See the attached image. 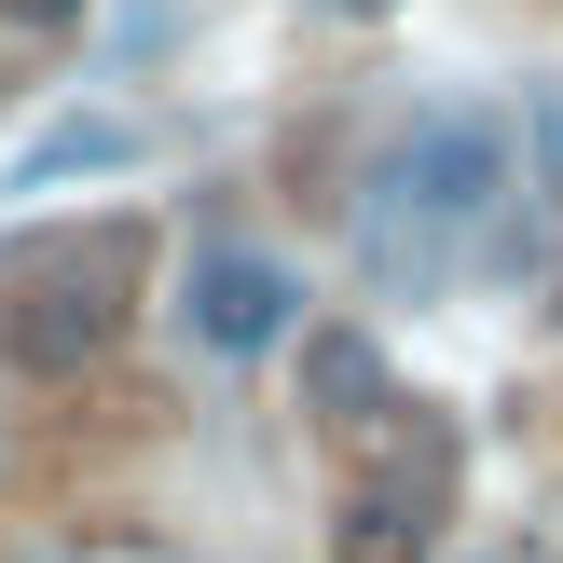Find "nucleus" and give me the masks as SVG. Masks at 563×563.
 Instances as JSON below:
<instances>
[{
	"label": "nucleus",
	"instance_id": "f257e3e1",
	"mask_svg": "<svg viewBox=\"0 0 563 563\" xmlns=\"http://www.w3.org/2000/svg\"><path fill=\"white\" fill-rule=\"evenodd\" d=\"M495 207H509V124H495V110L412 124L399 152H385V179L357 192V262H372V289H440Z\"/></svg>",
	"mask_w": 563,
	"mask_h": 563
},
{
	"label": "nucleus",
	"instance_id": "f03ea898",
	"mask_svg": "<svg viewBox=\"0 0 563 563\" xmlns=\"http://www.w3.org/2000/svg\"><path fill=\"white\" fill-rule=\"evenodd\" d=\"M124 302H137V234H124V220L0 247V357L42 372V385L97 372V357L124 344Z\"/></svg>",
	"mask_w": 563,
	"mask_h": 563
},
{
	"label": "nucleus",
	"instance_id": "0eeeda50",
	"mask_svg": "<svg viewBox=\"0 0 563 563\" xmlns=\"http://www.w3.org/2000/svg\"><path fill=\"white\" fill-rule=\"evenodd\" d=\"M55 563H179V550H152V537H82V550H55Z\"/></svg>",
	"mask_w": 563,
	"mask_h": 563
},
{
	"label": "nucleus",
	"instance_id": "6e6552de",
	"mask_svg": "<svg viewBox=\"0 0 563 563\" xmlns=\"http://www.w3.org/2000/svg\"><path fill=\"white\" fill-rule=\"evenodd\" d=\"M537 179H550V207H563V110H537Z\"/></svg>",
	"mask_w": 563,
	"mask_h": 563
},
{
	"label": "nucleus",
	"instance_id": "423d86ee",
	"mask_svg": "<svg viewBox=\"0 0 563 563\" xmlns=\"http://www.w3.org/2000/svg\"><path fill=\"white\" fill-rule=\"evenodd\" d=\"M124 152H137V137H124V124H97V110H82V124H42V137L14 152V192H42V179H82V165H124Z\"/></svg>",
	"mask_w": 563,
	"mask_h": 563
},
{
	"label": "nucleus",
	"instance_id": "9d476101",
	"mask_svg": "<svg viewBox=\"0 0 563 563\" xmlns=\"http://www.w3.org/2000/svg\"><path fill=\"white\" fill-rule=\"evenodd\" d=\"M537 563H563V495H550V509H537Z\"/></svg>",
	"mask_w": 563,
	"mask_h": 563
},
{
	"label": "nucleus",
	"instance_id": "20e7f679",
	"mask_svg": "<svg viewBox=\"0 0 563 563\" xmlns=\"http://www.w3.org/2000/svg\"><path fill=\"white\" fill-rule=\"evenodd\" d=\"M302 412H317V427H344V440H372L385 412V357H372V330H317V344H302Z\"/></svg>",
	"mask_w": 563,
	"mask_h": 563
},
{
	"label": "nucleus",
	"instance_id": "1a4fd4ad",
	"mask_svg": "<svg viewBox=\"0 0 563 563\" xmlns=\"http://www.w3.org/2000/svg\"><path fill=\"white\" fill-rule=\"evenodd\" d=\"M14 27H82V0H0Z\"/></svg>",
	"mask_w": 563,
	"mask_h": 563
},
{
	"label": "nucleus",
	"instance_id": "7ed1b4c3",
	"mask_svg": "<svg viewBox=\"0 0 563 563\" xmlns=\"http://www.w3.org/2000/svg\"><path fill=\"white\" fill-rule=\"evenodd\" d=\"M289 262H262V247H192V289H179V317H192V344L207 357H262V344H289Z\"/></svg>",
	"mask_w": 563,
	"mask_h": 563
},
{
	"label": "nucleus",
	"instance_id": "39448f33",
	"mask_svg": "<svg viewBox=\"0 0 563 563\" xmlns=\"http://www.w3.org/2000/svg\"><path fill=\"white\" fill-rule=\"evenodd\" d=\"M427 537H440L427 509H399V495L357 482V495H344V522H330V563H427Z\"/></svg>",
	"mask_w": 563,
	"mask_h": 563
}]
</instances>
